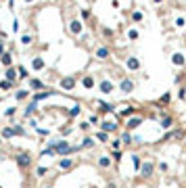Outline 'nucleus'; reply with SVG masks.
I'll return each mask as SVG.
<instances>
[{
	"label": "nucleus",
	"instance_id": "72a5a7b5",
	"mask_svg": "<svg viewBox=\"0 0 186 188\" xmlns=\"http://www.w3.org/2000/svg\"><path fill=\"white\" fill-rule=\"evenodd\" d=\"M132 21H134V23H140V21H142V11H134V13H132Z\"/></svg>",
	"mask_w": 186,
	"mask_h": 188
},
{
	"label": "nucleus",
	"instance_id": "2f4dec72",
	"mask_svg": "<svg viewBox=\"0 0 186 188\" xmlns=\"http://www.w3.org/2000/svg\"><path fill=\"white\" fill-rule=\"evenodd\" d=\"M92 144H94V140H92V138L88 136V138H84V140H82V144H80V148H90Z\"/></svg>",
	"mask_w": 186,
	"mask_h": 188
},
{
	"label": "nucleus",
	"instance_id": "473e14b6",
	"mask_svg": "<svg viewBox=\"0 0 186 188\" xmlns=\"http://www.w3.org/2000/svg\"><path fill=\"white\" fill-rule=\"evenodd\" d=\"M46 174H48V167H44V165H40L36 169V176H38V178H44Z\"/></svg>",
	"mask_w": 186,
	"mask_h": 188
},
{
	"label": "nucleus",
	"instance_id": "a211bd4d",
	"mask_svg": "<svg viewBox=\"0 0 186 188\" xmlns=\"http://www.w3.org/2000/svg\"><path fill=\"white\" fill-rule=\"evenodd\" d=\"M125 65H128V69H132V71H138V69H140V61H138L136 56H128Z\"/></svg>",
	"mask_w": 186,
	"mask_h": 188
},
{
	"label": "nucleus",
	"instance_id": "c85d7f7f",
	"mask_svg": "<svg viewBox=\"0 0 186 188\" xmlns=\"http://www.w3.org/2000/svg\"><path fill=\"white\" fill-rule=\"evenodd\" d=\"M121 157H124V153H121V151H113V153H111V161H115V163H119V161H121Z\"/></svg>",
	"mask_w": 186,
	"mask_h": 188
},
{
	"label": "nucleus",
	"instance_id": "0eeeda50",
	"mask_svg": "<svg viewBox=\"0 0 186 188\" xmlns=\"http://www.w3.org/2000/svg\"><path fill=\"white\" fill-rule=\"evenodd\" d=\"M144 123V117H140V115H134L132 119H128V123H125V128H128V132H132V130H136L138 125Z\"/></svg>",
	"mask_w": 186,
	"mask_h": 188
},
{
	"label": "nucleus",
	"instance_id": "b1692460",
	"mask_svg": "<svg viewBox=\"0 0 186 188\" xmlns=\"http://www.w3.org/2000/svg\"><path fill=\"white\" fill-rule=\"evenodd\" d=\"M2 138H15V130H13V125H7L4 130H2Z\"/></svg>",
	"mask_w": 186,
	"mask_h": 188
},
{
	"label": "nucleus",
	"instance_id": "1a4fd4ad",
	"mask_svg": "<svg viewBox=\"0 0 186 188\" xmlns=\"http://www.w3.org/2000/svg\"><path fill=\"white\" fill-rule=\"evenodd\" d=\"M159 125H161L163 130H169V128L174 125V117H172V115H167V113H163L161 119H159Z\"/></svg>",
	"mask_w": 186,
	"mask_h": 188
},
{
	"label": "nucleus",
	"instance_id": "ea45409f",
	"mask_svg": "<svg viewBox=\"0 0 186 188\" xmlns=\"http://www.w3.org/2000/svg\"><path fill=\"white\" fill-rule=\"evenodd\" d=\"M130 140H132L130 132H124V134H121V142H125V144H130Z\"/></svg>",
	"mask_w": 186,
	"mask_h": 188
},
{
	"label": "nucleus",
	"instance_id": "58836bf2",
	"mask_svg": "<svg viewBox=\"0 0 186 188\" xmlns=\"http://www.w3.org/2000/svg\"><path fill=\"white\" fill-rule=\"evenodd\" d=\"M111 146H113V151H119V146H121V140H119V138L111 140Z\"/></svg>",
	"mask_w": 186,
	"mask_h": 188
},
{
	"label": "nucleus",
	"instance_id": "5fc2aeb1",
	"mask_svg": "<svg viewBox=\"0 0 186 188\" xmlns=\"http://www.w3.org/2000/svg\"><path fill=\"white\" fill-rule=\"evenodd\" d=\"M184 144H186V140H184Z\"/></svg>",
	"mask_w": 186,
	"mask_h": 188
},
{
	"label": "nucleus",
	"instance_id": "6ab92c4d",
	"mask_svg": "<svg viewBox=\"0 0 186 188\" xmlns=\"http://www.w3.org/2000/svg\"><path fill=\"white\" fill-rule=\"evenodd\" d=\"M111 157H107V155H100L98 157V167H103V169H111Z\"/></svg>",
	"mask_w": 186,
	"mask_h": 188
},
{
	"label": "nucleus",
	"instance_id": "c756f323",
	"mask_svg": "<svg viewBox=\"0 0 186 188\" xmlns=\"http://www.w3.org/2000/svg\"><path fill=\"white\" fill-rule=\"evenodd\" d=\"M128 38H130L132 42H136L138 38H140V34H138V29H128Z\"/></svg>",
	"mask_w": 186,
	"mask_h": 188
},
{
	"label": "nucleus",
	"instance_id": "a18cd8bd",
	"mask_svg": "<svg viewBox=\"0 0 186 188\" xmlns=\"http://www.w3.org/2000/svg\"><path fill=\"white\" fill-rule=\"evenodd\" d=\"M77 113H80V104H76V107H73V109H71V113H69V115H71V117H73V115H77Z\"/></svg>",
	"mask_w": 186,
	"mask_h": 188
},
{
	"label": "nucleus",
	"instance_id": "4c0bfd02",
	"mask_svg": "<svg viewBox=\"0 0 186 188\" xmlns=\"http://www.w3.org/2000/svg\"><path fill=\"white\" fill-rule=\"evenodd\" d=\"M134 113H136V109H134V107H125L124 111H121V115H125V117H128V115H134Z\"/></svg>",
	"mask_w": 186,
	"mask_h": 188
},
{
	"label": "nucleus",
	"instance_id": "39448f33",
	"mask_svg": "<svg viewBox=\"0 0 186 188\" xmlns=\"http://www.w3.org/2000/svg\"><path fill=\"white\" fill-rule=\"evenodd\" d=\"M134 88H136V84H134V80H130V77H124V80H121V84H119V90L124 92V94L134 92Z\"/></svg>",
	"mask_w": 186,
	"mask_h": 188
},
{
	"label": "nucleus",
	"instance_id": "412c9836",
	"mask_svg": "<svg viewBox=\"0 0 186 188\" xmlns=\"http://www.w3.org/2000/svg\"><path fill=\"white\" fill-rule=\"evenodd\" d=\"M82 86L86 88V90L94 88V77H92V75H84V77H82Z\"/></svg>",
	"mask_w": 186,
	"mask_h": 188
},
{
	"label": "nucleus",
	"instance_id": "9d476101",
	"mask_svg": "<svg viewBox=\"0 0 186 188\" xmlns=\"http://www.w3.org/2000/svg\"><path fill=\"white\" fill-rule=\"evenodd\" d=\"M4 80H7V82H11V84H17V80H19L17 69H15V67H8L7 73H4Z\"/></svg>",
	"mask_w": 186,
	"mask_h": 188
},
{
	"label": "nucleus",
	"instance_id": "a878e982",
	"mask_svg": "<svg viewBox=\"0 0 186 188\" xmlns=\"http://www.w3.org/2000/svg\"><path fill=\"white\" fill-rule=\"evenodd\" d=\"M29 96V90H17L15 92V100H25Z\"/></svg>",
	"mask_w": 186,
	"mask_h": 188
},
{
	"label": "nucleus",
	"instance_id": "393cba45",
	"mask_svg": "<svg viewBox=\"0 0 186 188\" xmlns=\"http://www.w3.org/2000/svg\"><path fill=\"white\" fill-rule=\"evenodd\" d=\"M169 100H172V94H169V92H165V94H163V96L159 98V107H165V104H169Z\"/></svg>",
	"mask_w": 186,
	"mask_h": 188
},
{
	"label": "nucleus",
	"instance_id": "c03bdc74",
	"mask_svg": "<svg viewBox=\"0 0 186 188\" xmlns=\"http://www.w3.org/2000/svg\"><path fill=\"white\" fill-rule=\"evenodd\" d=\"M176 25H178V27H184V25H186V19H182V17H180V19H176Z\"/></svg>",
	"mask_w": 186,
	"mask_h": 188
},
{
	"label": "nucleus",
	"instance_id": "3c124183",
	"mask_svg": "<svg viewBox=\"0 0 186 188\" xmlns=\"http://www.w3.org/2000/svg\"><path fill=\"white\" fill-rule=\"evenodd\" d=\"M4 52H7V50H4V42H2V40H0V56H2V55H4Z\"/></svg>",
	"mask_w": 186,
	"mask_h": 188
},
{
	"label": "nucleus",
	"instance_id": "8fccbe9b",
	"mask_svg": "<svg viewBox=\"0 0 186 188\" xmlns=\"http://www.w3.org/2000/svg\"><path fill=\"white\" fill-rule=\"evenodd\" d=\"M178 96H180V98H184V96H186V88H180V92H178Z\"/></svg>",
	"mask_w": 186,
	"mask_h": 188
},
{
	"label": "nucleus",
	"instance_id": "5701e85b",
	"mask_svg": "<svg viewBox=\"0 0 186 188\" xmlns=\"http://www.w3.org/2000/svg\"><path fill=\"white\" fill-rule=\"evenodd\" d=\"M96 140H98V142H103V144L111 142V140H109V134H107V132H103V130H98V132H96Z\"/></svg>",
	"mask_w": 186,
	"mask_h": 188
},
{
	"label": "nucleus",
	"instance_id": "dca6fc26",
	"mask_svg": "<svg viewBox=\"0 0 186 188\" xmlns=\"http://www.w3.org/2000/svg\"><path fill=\"white\" fill-rule=\"evenodd\" d=\"M94 55H96V59H100V61H107L111 52H109V48H107V46H98Z\"/></svg>",
	"mask_w": 186,
	"mask_h": 188
},
{
	"label": "nucleus",
	"instance_id": "37998d69",
	"mask_svg": "<svg viewBox=\"0 0 186 188\" xmlns=\"http://www.w3.org/2000/svg\"><path fill=\"white\" fill-rule=\"evenodd\" d=\"M88 123L90 125H96L98 123V117H96V115H90V117H88Z\"/></svg>",
	"mask_w": 186,
	"mask_h": 188
},
{
	"label": "nucleus",
	"instance_id": "f03ea898",
	"mask_svg": "<svg viewBox=\"0 0 186 188\" xmlns=\"http://www.w3.org/2000/svg\"><path fill=\"white\" fill-rule=\"evenodd\" d=\"M138 174L142 176L144 180L153 178V174H155V163H153V161H142V165H140V171H138Z\"/></svg>",
	"mask_w": 186,
	"mask_h": 188
},
{
	"label": "nucleus",
	"instance_id": "49530a36",
	"mask_svg": "<svg viewBox=\"0 0 186 188\" xmlns=\"http://www.w3.org/2000/svg\"><path fill=\"white\" fill-rule=\"evenodd\" d=\"M103 34H105V36H107V38H113V31H111V29H109V27H105V29H103Z\"/></svg>",
	"mask_w": 186,
	"mask_h": 188
},
{
	"label": "nucleus",
	"instance_id": "bb28decb",
	"mask_svg": "<svg viewBox=\"0 0 186 188\" xmlns=\"http://www.w3.org/2000/svg\"><path fill=\"white\" fill-rule=\"evenodd\" d=\"M36 109H38V103H34V100H32V103L25 107V117H29L32 113H36Z\"/></svg>",
	"mask_w": 186,
	"mask_h": 188
},
{
	"label": "nucleus",
	"instance_id": "f704fd0d",
	"mask_svg": "<svg viewBox=\"0 0 186 188\" xmlns=\"http://www.w3.org/2000/svg\"><path fill=\"white\" fill-rule=\"evenodd\" d=\"M17 73H19V77H27V75H29V71L25 69L23 65H19V67H17Z\"/></svg>",
	"mask_w": 186,
	"mask_h": 188
},
{
	"label": "nucleus",
	"instance_id": "f3484780",
	"mask_svg": "<svg viewBox=\"0 0 186 188\" xmlns=\"http://www.w3.org/2000/svg\"><path fill=\"white\" fill-rule=\"evenodd\" d=\"M59 167H61V169H65V171H69L71 167H76V161H73V159H67V157H63V159L59 161Z\"/></svg>",
	"mask_w": 186,
	"mask_h": 188
},
{
	"label": "nucleus",
	"instance_id": "7c9ffc66",
	"mask_svg": "<svg viewBox=\"0 0 186 188\" xmlns=\"http://www.w3.org/2000/svg\"><path fill=\"white\" fill-rule=\"evenodd\" d=\"M13 86H15V84L7 82V80H2V82H0V90H2V92H7V90H11Z\"/></svg>",
	"mask_w": 186,
	"mask_h": 188
},
{
	"label": "nucleus",
	"instance_id": "423d86ee",
	"mask_svg": "<svg viewBox=\"0 0 186 188\" xmlns=\"http://www.w3.org/2000/svg\"><path fill=\"white\" fill-rule=\"evenodd\" d=\"M100 130H103V132H107V134L117 132V130H119V123H117V121H109V119H103V121H100Z\"/></svg>",
	"mask_w": 186,
	"mask_h": 188
},
{
	"label": "nucleus",
	"instance_id": "de8ad7c7",
	"mask_svg": "<svg viewBox=\"0 0 186 188\" xmlns=\"http://www.w3.org/2000/svg\"><path fill=\"white\" fill-rule=\"evenodd\" d=\"M88 128H90L88 121H82V123H80V130H88Z\"/></svg>",
	"mask_w": 186,
	"mask_h": 188
},
{
	"label": "nucleus",
	"instance_id": "864d4df0",
	"mask_svg": "<svg viewBox=\"0 0 186 188\" xmlns=\"http://www.w3.org/2000/svg\"><path fill=\"white\" fill-rule=\"evenodd\" d=\"M46 188H52V186H46Z\"/></svg>",
	"mask_w": 186,
	"mask_h": 188
},
{
	"label": "nucleus",
	"instance_id": "aec40b11",
	"mask_svg": "<svg viewBox=\"0 0 186 188\" xmlns=\"http://www.w3.org/2000/svg\"><path fill=\"white\" fill-rule=\"evenodd\" d=\"M0 63H2L4 67H11V65H13V52H4V55L0 56Z\"/></svg>",
	"mask_w": 186,
	"mask_h": 188
},
{
	"label": "nucleus",
	"instance_id": "09e8293b",
	"mask_svg": "<svg viewBox=\"0 0 186 188\" xmlns=\"http://www.w3.org/2000/svg\"><path fill=\"white\" fill-rule=\"evenodd\" d=\"M82 17H84V19H88V17H90V11H88V8H84V11H82Z\"/></svg>",
	"mask_w": 186,
	"mask_h": 188
},
{
	"label": "nucleus",
	"instance_id": "4be33fe9",
	"mask_svg": "<svg viewBox=\"0 0 186 188\" xmlns=\"http://www.w3.org/2000/svg\"><path fill=\"white\" fill-rule=\"evenodd\" d=\"M48 96H52V92L50 90H44V92H38V94H34V103H38V100H42V98H48Z\"/></svg>",
	"mask_w": 186,
	"mask_h": 188
},
{
	"label": "nucleus",
	"instance_id": "79ce46f5",
	"mask_svg": "<svg viewBox=\"0 0 186 188\" xmlns=\"http://www.w3.org/2000/svg\"><path fill=\"white\" fill-rule=\"evenodd\" d=\"M15 111H17V107H8L7 111H4V115H7V117H11V115H15Z\"/></svg>",
	"mask_w": 186,
	"mask_h": 188
},
{
	"label": "nucleus",
	"instance_id": "9b49d317",
	"mask_svg": "<svg viewBox=\"0 0 186 188\" xmlns=\"http://www.w3.org/2000/svg\"><path fill=\"white\" fill-rule=\"evenodd\" d=\"M172 63L176 65V67H184V63H186V56L182 55V52H174V55H172Z\"/></svg>",
	"mask_w": 186,
	"mask_h": 188
},
{
	"label": "nucleus",
	"instance_id": "cd10ccee",
	"mask_svg": "<svg viewBox=\"0 0 186 188\" xmlns=\"http://www.w3.org/2000/svg\"><path fill=\"white\" fill-rule=\"evenodd\" d=\"M132 163H134V171H140V165H142V161L138 159V155H132Z\"/></svg>",
	"mask_w": 186,
	"mask_h": 188
},
{
	"label": "nucleus",
	"instance_id": "2eb2a0df",
	"mask_svg": "<svg viewBox=\"0 0 186 188\" xmlns=\"http://www.w3.org/2000/svg\"><path fill=\"white\" fill-rule=\"evenodd\" d=\"M98 90L103 92V94H111V92H113V84H111L109 80H103V82L98 84Z\"/></svg>",
	"mask_w": 186,
	"mask_h": 188
},
{
	"label": "nucleus",
	"instance_id": "20e7f679",
	"mask_svg": "<svg viewBox=\"0 0 186 188\" xmlns=\"http://www.w3.org/2000/svg\"><path fill=\"white\" fill-rule=\"evenodd\" d=\"M76 84H77V80L76 77H71V75H67V77H63L61 82H59V86H61L65 92H71L73 88H76Z\"/></svg>",
	"mask_w": 186,
	"mask_h": 188
},
{
	"label": "nucleus",
	"instance_id": "a19ab883",
	"mask_svg": "<svg viewBox=\"0 0 186 188\" xmlns=\"http://www.w3.org/2000/svg\"><path fill=\"white\" fill-rule=\"evenodd\" d=\"M157 169H159V171H163V174H165L167 169H169V165H167L165 161H163V163H159V165H157Z\"/></svg>",
	"mask_w": 186,
	"mask_h": 188
},
{
	"label": "nucleus",
	"instance_id": "e433bc0d",
	"mask_svg": "<svg viewBox=\"0 0 186 188\" xmlns=\"http://www.w3.org/2000/svg\"><path fill=\"white\" fill-rule=\"evenodd\" d=\"M13 130H15V136H25V130L21 125H13Z\"/></svg>",
	"mask_w": 186,
	"mask_h": 188
},
{
	"label": "nucleus",
	"instance_id": "7ed1b4c3",
	"mask_svg": "<svg viewBox=\"0 0 186 188\" xmlns=\"http://www.w3.org/2000/svg\"><path fill=\"white\" fill-rule=\"evenodd\" d=\"M73 151H76V148H71L67 140H59V142H56V148H55V155H61V157H67V155H71Z\"/></svg>",
	"mask_w": 186,
	"mask_h": 188
},
{
	"label": "nucleus",
	"instance_id": "f257e3e1",
	"mask_svg": "<svg viewBox=\"0 0 186 188\" xmlns=\"http://www.w3.org/2000/svg\"><path fill=\"white\" fill-rule=\"evenodd\" d=\"M15 161H17L19 169H27V167H32V153H27V151H19L17 157H15Z\"/></svg>",
	"mask_w": 186,
	"mask_h": 188
},
{
	"label": "nucleus",
	"instance_id": "603ef678",
	"mask_svg": "<svg viewBox=\"0 0 186 188\" xmlns=\"http://www.w3.org/2000/svg\"><path fill=\"white\" fill-rule=\"evenodd\" d=\"M0 144H2V138H0Z\"/></svg>",
	"mask_w": 186,
	"mask_h": 188
},
{
	"label": "nucleus",
	"instance_id": "ddd939ff",
	"mask_svg": "<svg viewBox=\"0 0 186 188\" xmlns=\"http://www.w3.org/2000/svg\"><path fill=\"white\" fill-rule=\"evenodd\" d=\"M29 88H32V90H36V92H44V88H46V86H44V82H42V80H29Z\"/></svg>",
	"mask_w": 186,
	"mask_h": 188
},
{
	"label": "nucleus",
	"instance_id": "6e6552de",
	"mask_svg": "<svg viewBox=\"0 0 186 188\" xmlns=\"http://www.w3.org/2000/svg\"><path fill=\"white\" fill-rule=\"evenodd\" d=\"M82 29H84V25H82V21L80 19H71L69 21V31H71L73 36H80L82 34Z\"/></svg>",
	"mask_w": 186,
	"mask_h": 188
},
{
	"label": "nucleus",
	"instance_id": "4468645a",
	"mask_svg": "<svg viewBox=\"0 0 186 188\" xmlns=\"http://www.w3.org/2000/svg\"><path fill=\"white\" fill-rule=\"evenodd\" d=\"M44 65H46V63H44L42 56H34V59H32V69L34 71H42L44 69Z\"/></svg>",
	"mask_w": 186,
	"mask_h": 188
},
{
	"label": "nucleus",
	"instance_id": "c9c22d12",
	"mask_svg": "<svg viewBox=\"0 0 186 188\" xmlns=\"http://www.w3.org/2000/svg\"><path fill=\"white\" fill-rule=\"evenodd\" d=\"M32 42H34V36H23V38H21V44H23V46H27Z\"/></svg>",
	"mask_w": 186,
	"mask_h": 188
},
{
	"label": "nucleus",
	"instance_id": "f8f14e48",
	"mask_svg": "<svg viewBox=\"0 0 186 188\" xmlns=\"http://www.w3.org/2000/svg\"><path fill=\"white\" fill-rule=\"evenodd\" d=\"M96 103H98V111H100V113H113V111H115V107L109 104L107 100H96Z\"/></svg>",
	"mask_w": 186,
	"mask_h": 188
}]
</instances>
